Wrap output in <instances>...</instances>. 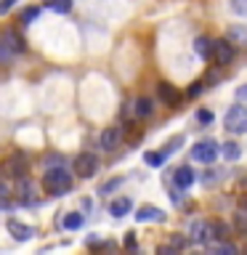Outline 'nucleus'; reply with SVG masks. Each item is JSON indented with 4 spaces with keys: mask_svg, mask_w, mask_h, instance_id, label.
Instances as JSON below:
<instances>
[{
    "mask_svg": "<svg viewBox=\"0 0 247 255\" xmlns=\"http://www.w3.org/2000/svg\"><path fill=\"white\" fill-rule=\"evenodd\" d=\"M223 125H226L229 133H245L247 130V107H242V104L231 107L226 112V117H223Z\"/></svg>",
    "mask_w": 247,
    "mask_h": 255,
    "instance_id": "2",
    "label": "nucleus"
},
{
    "mask_svg": "<svg viewBox=\"0 0 247 255\" xmlns=\"http://www.w3.org/2000/svg\"><path fill=\"white\" fill-rule=\"evenodd\" d=\"M245 253H247V247H245Z\"/></svg>",
    "mask_w": 247,
    "mask_h": 255,
    "instance_id": "32",
    "label": "nucleus"
},
{
    "mask_svg": "<svg viewBox=\"0 0 247 255\" xmlns=\"http://www.w3.org/2000/svg\"><path fill=\"white\" fill-rule=\"evenodd\" d=\"M165 157H167V151H146V154H143V162L151 165V167H159L165 162Z\"/></svg>",
    "mask_w": 247,
    "mask_h": 255,
    "instance_id": "18",
    "label": "nucleus"
},
{
    "mask_svg": "<svg viewBox=\"0 0 247 255\" xmlns=\"http://www.w3.org/2000/svg\"><path fill=\"white\" fill-rule=\"evenodd\" d=\"M210 45H213V40L197 37V40H194V53L199 56V59H207V56H210Z\"/></svg>",
    "mask_w": 247,
    "mask_h": 255,
    "instance_id": "16",
    "label": "nucleus"
},
{
    "mask_svg": "<svg viewBox=\"0 0 247 255\" xmlns=\"http://www.w3.org/2000/svg\"><path fill=\"white\" fill-rule=\"evenodd\" d=\"M197 255H199V253H197Z\"/></svg>",
    "mask_w": 247,
    "mask_h": 255,
    "instance_id": "33",
    "label": "nucleus"
},
{
    "mask_svg": "<svg viewBox=\"0 0 247 255\" xmlns=\"http://www.w3.org/2000/svg\"><path fill=\"white\" fill-rule=\"evenodd\" d=\"M3 45L11 53H24V51H27V45H24V40L19 37V32H16V29H5L3 32Z\"/></svg>",
    "mask_w": 247,
    "mask_h": 255,
    "instance_id": "11",
    "label": "nucleus"
},
{
    "mask_svg": "<svg viewBox=\"0 0 247 255\" xmlns=\"http://www.w3.org/2000/svg\"><path fill=\"white\" fill-rule=\"evenodd\" d=\"M202 88H205L202 83H191V88H189V96H191V99H197V96L202 93Z\"/></svg>",
    "mask_w": 247,
    "mask_h": 255,
    "instance_id": "26",
    "label": "nucleus"
},
{
    "mask_svg": "<svg viewBox=\"0 0 247 255\" xmlns=\"http://www.w3.org/2000/svg\"><path fill=\"white\" fill-rule=\"evenodd\" d=\"M194 181H197V173L191 170V167H178V170H175V186L178 189H189Z\"/></svg>",
    "mask_w": 247,
    "mask_h": 255,
    "instance_id": "13",
    "label": "nucleus"
},
{
    "mask_svg": "<svg viewBox=\"0 0 247 255\" xmlns=\"http://www.w3.org/2000/svg\"><path fill=\"white\" fill-rule=\"evenodd\" d=\"M125 247H135V234H133V231H127V234H125Z\"/></svg>",
    "mask_w": 247,
    "mask_h": 255,
    "instance_id": "28",
    "label": "nucleus"
},
{
    "mask_svg": "<svg viewBox=\"0 0 247 255\" xmlns=\"http://www.w3.org/2000/svg\"><path fill=\"white\" fill-rule=\"evenodd\" d=\"M45 5L51 8V11H56V13H69L72 0H45Z\"/></svg>",
    "mask_w": 247,
    "mask_h": 255,
    "instance_id": "20",
    "label": "nucleus"
},
{
    "mask_svg": "<svg viewBox=\"0 0 247 255\" xmlns=\"http://www.w3.org/2000/svg\"><path fill=\"white\" fill-rule=\"evenodd\" d=\"M215 255H239L234 245H218V250H215Z\"/></svg>",
    "mask_w": 247,
    "mask_h": 255,
    "instance_id": "23",
    "label": "nucleus"
},
{
    "mask_svg": "<svg viewBox=\"0 0 247 255\" xmlns=\"http://www.w3.org/2000/svg\"><path fill=\"white\" fill-rule=\"evenodd\" d=\"M43 186H45L48 194L61 197V194H67V191H72V175H69V170H64V167H48L45 175H43Z\"/></svg>",
    "mask_w": 247,
    "mask_h": 255,
    "instance_id": "1",
    "label": "nucleus"
},
{
    "mask_svg": "<svg viewBox=\"0 0 247 255\" xmlns=\"http://www.w3.org/2000/svg\"><path fill=\"white\" fill-rule=\"evenodd\" d=\"M221 154L226 157L229 162H237V159L242 157V146L234 143V141H229V143H223V146H221Z\"/></svg>",
    "mask_w": 247,
    "mask_h": 255,
    "instance_id": "15",
    "label": "nucleus"
},
{
    "mask_svg": "<svg viewBox=\"0 0 247 255\" xmlns=\"http://www.w3.org/2000/svg\"><path fill=\"white\" fill-rule=\"evenodd\" d=\"M191 239H194V242H210L213 239V226L207 221H194L191 223Z\"/></svg>",
    "mask_w": 247,
    "mask_h": 255,
    "instance_id": "9",
    "label": "nucleus"
},
{
    "mask_svg": "<svg viewBox=\"0 0 247 255\" xmlns=\"http://www.w3.org/2000/svg\"><path fill=\"white\" fill-rule=\"evenodd\" d=\"M72 170H75L80 178H91V175H96V170H99V159H96L91 151H83V154L75 157Z\"/></svg>",
    "mask_w": 247,
    "mask_h": 255,
    "instance_id": "4",
    "label": "nucleus"
},
{
    "mask_svg": "<svg viewBox=\"0 0 247 255\" xmlns=\"http://www.w3.org/2000/svg\"><path fill=\"white\" fill-rule=\"evenodd\" d=\"M8 231L13 234L16 242H27V239H32V234H35V229L27 226V223H19V221H8Z\"/></svg>",
    "mask_w": 247,
    "mask_h": 255,
    "instance_id": "12",
    "label": "nucleus"
},
{
    "mask_svg": "<svg viewBox=\"0 0 247 255\" xmlns=\"http://www.w3.org/2000/svg\"><path fill=\"white\" fill-rule=\"evenodd\" d=\"M13 3H16V0H0V16H5L8 11H11Z\"/></svg>",
    "mask_w": 247,
    "mask_h": 255,
    "instance_id": "25",
    "label": "nucleus"
},
{
    "mask_svg": "<svg viewBox=\"0 0 247 255\" xmlns=\"http://www.w3.org/2000/svg\"><path fill=\"white\" fill-rule=\"evenodd\" d=\"M40 16V8L37 5H29L27 11H21V24H29V21H35Z\"/></svg>",
    "mask_w": 247,
    "mask_h": 255,
    "instance_id": "21",
    "label": "nucleus"
},
{
    "mask_svg": "<svg viewBox=\"0 0 247 255\" xmlns=\"http://www.w3.org/2000/svg\"><path fill=\"white\" fill-rule=\"evenodd\" d=\"M123 141V128H107V130L101 133V149H107V151H112V149H117V143Z\"/></svg>",
    "mask_w": 247,
    "mask_h": 255,
    "instance_id": "10",
    "label": "nucleus"
},
{
    "mask_svg": "<svg viewBox=\"0 0 247 255\" xmlns=\"http://www.w3.org/2000/svg\"><path fill=\"white\" fill-rule=\"evenodd\" d=\"M151 112H154L151 99H138V101H135V115H138V117H149Z\"/></svg>",
    "mask_w": 247,
    "mask_h": 255,
    "instance_id": "19",
    "label": "nucleus"
},
{
    "mask_svg": "<svg viewBox=\"0 0 247 255\" xmlns=\"http://www.w3.org/2000/svg\"><path fill=\"white\" fill-rule=\"evenodd\" d=\"M218 154H221V146L215 141H199V143H194V149H191V157H194L197 162H205V165L215 162Z\"/></svg>",
    "mask_w": 247,
    "mask_h": 255,
    "instance_id": "3",
    "label": "nucleus"
},
{
    "mask_svg": "<svg viewBox=\"0 0 247 255\" xmlns=\"http://www.w3.org/2000/svg\"><path fill=\"white\" fill-rule=\"evenodd\" d=\"M157 255H178V253H175V247H167V245H162V247L157 250Z\"/></svg>",
    "mask_w": 247,
    "mask_h": 255,
    "instance_id": "27",
    "label": "nucleus"
},
{
    "mask_svg": "<svg viewBox=\"0 0 247 255\" xmlns=\"http://www.w3.org/2000/svg\"><path fill=\"white\" fill-rule=\"evenodd\" d=\"M133 210V202L127 197H120V199H115V202L109 205V213L115 215V218H123V215H127Z\"/></svg>",
    "mask_w": 247,
    "mask_h": 255,
    "instance_id": "14",
    "label": "nucleus"
},
{
    "mask_svg": "<svg viewBox=\"0 0 247 255\" xmlns=\"http://www.w3.org/2000/svg\"><path fill=\"white\" fill-rule=\"evenodd\" d=\"M157 96H159L162 104H167V107H175V104L181 101V93L175 91V85H170V83H159L157 85Z\"/></svg>",
    "mask_w": 247,
    "mask_h": 255,
    "instance_id": "8",
    "label": "nucleus"
},
{
    "mask_svg": "<svg viewBox=\"0 0 247 255\" xmlns=\"http://www.w3.org/2000/svg\"><path fill=\"white\" fill-rule=\"evenodd\" d=\"M3 170H5V175H11V178H24V175H27V154H24V151H13V154L3 162Z\"/></svg>",
    "mask_w": 247,
    "mask_h": 255,
    "instance_id": "5",
    "label": "nucleus"
},
{
    "mask_svg": "<svg viewBox=\"0 0 247 255\" xmlns=\"http://www.w3.org/2000/svg\"><path fill=\"white\" fill-rule=\"evenodd\" d=\"M80 226H83V215H80V213H67V215H64V229H67V231H75Z\"/></svg>",
    "mask_w": 247,
    "mask_h": 255,
    "instance_id": "17",
    "label": "nucleus"
},
{
    "mask_svg": "<svg viewBox=\"0 0 247 255\" xmlns=\"http://www.w3.org/2000/svg\"><path fill=\"white\" fill-rule=\"evenodd\" d=\"M197 120H199V123H205V125H207V123H213V112L199 109V112H197Z\"/></svg>",
    "mask_w": 247,
    "mask_h": 255,
    "instance_id": "24",
    "label": "nucleus"
},
{
    "mask_svg": "<svg viewBox=\"0 0 247 255\" xmlns=\"http://www.w3.org/2000/svg\"><path fill=\"white\" fill-rule=\"evenodd\" d=\"M8 56H11V51H8V48L0 43V59H8Z\"/></svg>",
    "mask_w": 247,
    "mask_h": 255,
    "instance_id": "30",
    "label": "nucleus"
},
{
    "mask_svg": "<svg viewBox=\"0 0 247 255\" xmlns=\"http://www.w3.org/2000/svg\"><path fill=\"white\" fill-rule=\"evenodd\" d=\"M210 53L218 67H226V64L234 61V48H231L229 40H215V43L210 45Z\"/></svg>",
    "mask_w": 247,
    "mask_h": 255,
    "instance_id": "6",
    "label": "nucleus"
},
{
    "mask_svg": "<svg viewBox=\"0 0 247 255\" xmlns=\"http://www.w3.org/2000/svg\"><path fill=\"white\" fill-rule=\"evenodd\" d=\"M165 218H167L165 210H159V207H154V205H143V207H138V213H135V221L138 223H149V221L162 223Z\"/></svg>",
    "mask_w": 247,
    "mask_h": 255,
    "instance_id": "7",
    "label": "nucleus"
},
{
    "mask_svg": "<svg viewBox=\"0 0 247 255\" xmlns=\"http://www.w3.org/2000/svg\"><path fill=\"white\" fill-rule=\"evenodd\" d=\"M231 11L239 13V16L247 13V0H231Z\"/></svg>",
    "mask_w": 247,
    "mask_h": 255,
    "instance_id": "22",
    "label": "nucleus"
},
{
    "mask_svg": "<svg viewBox=\"0 0 247 255\" xmlns=\"http://www.w3.org/2000/svg\"><path fill=\"white\" fill-rule=\"evenodd\" d=\"M8 197V189H5V183L3 181H0V202H3V199Z\"/></svg>",
    "mask_w": 247,
    "mask_h": 255,
    "instance_id": "29",
    "label": "nucleus"
},
{
    "mask_svg": "<svg viewBox=\"0 0 247 255\" xmlns=\"http://www.w3.org/2000/svg\"><path fill=\"white\" fill-rule=\"evenodd\" d=\"M237 99H247V85H245V88H239V91H237Z\"/></svg>",
    "mask_w": 247,
    "mask_h": 255,
    "instance_id": "31",
    "label": "nucleus"
}]
</instances>
